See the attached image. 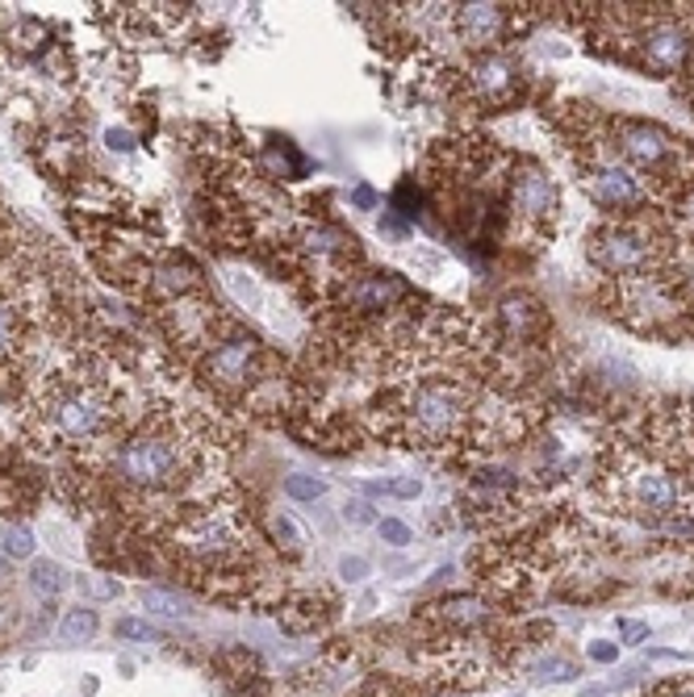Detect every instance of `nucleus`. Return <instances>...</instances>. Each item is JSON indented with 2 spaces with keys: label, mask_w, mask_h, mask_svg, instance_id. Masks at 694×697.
<instances>
[{
  "label": "nucleus",
  "mask_w": 694,
  "mask_h": 697,
  "mask_svg": "<svg viewBox=\"0 0 694 697\" xmlns=\"http://www.w3.org/2000/svg\"><path fill=\"white\" fill-rule=\"evenodd\" d=\"M96 627H101V618H96L93 605H75L63 614V623H59V639H68V643H84V639H93Z\"/></svg>",
  "instance_id": "dca6fc26"
},
{
  "label": "nucleus",
  "mask_w": 694,
  "mask_h": 697,
  "mask_svg": "<svg viewBox=\"0 0 694 697\" xmlns=\"http://www.w3.org/2000/svg\"><path fill=\"white\" fill-rule=\"evenodd\" d=\"M620 493L632 510L648 513V518H666V513H673L678 510V501H682V485H678V476H673L670 468L648 464V460L645 464H632L627 472H623Z\"/></svg>",
  "instance_id": "0eeeda50"
},
{
  "label": "nucleus",
  "mask_w": 694,
  "mask_h": 697,
  "mask_svg": "<svg viewBox=\"0 0 694 697\" xmlns=\"http://www.w3.org/2000/svg\"><path fill=\"white\" fill-rule=\"evenodd\" d=\"M623 639H627V643H636V639H645V635H648V627H645V623H623Z\"/></svg>",
  "instance_id": "cd10ccee"
},
{
  "label": "nucleus",
  "mask_w": 694,
  "mask_h": 697,
  "mask_svg": "<svg viewBox=\"0 0 694 697\" xmlns=\"http://www.w3.org/2000/svg\"><path fill=\"white\" fill-rule=\"evenodd\" d=\"M343 522H352V527H377V513L368 501H348L343 506Z\"/></svg>",
  "instance_id": "393cba45"
},
{
  "label": "nucleus",
  "mask_w": 694,
  "mask_h": 697,
  "mask_svg": "<svg viewBox=\"0 0 694 697\" xmlns=\"http://www.w3.org/2000/svg\"><path fill=\"white\" fill-rule=\"evenodd\" d=\"M473 414V397L452 376H423L398 397L393 426L410 447L444 451L464 439V426Z\"/></svg>",
  "instance_id": "7ed1b4c3"
},
{
  "label": "nucleus",
  "mask_w": 694,
  "mask_h": 697,
  "mask_svg": "<svg viewBox=\"0 0 694 697\" xmlns=\"http://www.w3.org/2000/svg\"><path fill=\"white\" fill-rule=\"evenodd\" d=\"M574 676H577L574 664H569V660H556V655L536 664V681H552V685H561V681H574Z\"/></svg>",
  "instance_id": "4be33fe9"
},
{
  "label": "nucleus",
  "mask_w": 694,
  "mask_h": 697,
  "mask_svg": "<svg viewBox=\"0 0 694 697\" xmlns=\"http://www.w3.org/2000/svg\"><path fill=\"white\" fill-rule=\"evenodd\" d=\"M339 577H343V581H364V577H368V559H360V556H343L339 559Z\"/></svg>",
  "instance_id": "a878e982"
},
{
  "label": "nucleus",
  "mask_w": 694,
  "mask_h": 697,
  "mask_svg": "<svg viewBox=\"0 0 694 697\" xmlns=\"http://www.w3.org/2000/svg\"><path fill=\"white\" fill-rule=\"evenodd\" d=\"M0 552L9 559L34 556V531L25 522H0Z\"/></svg>",
  "instance_id": "f3484780"
},
{
  "label": "nucleus",
  "mask_w": 694,
  "mask_h": 697,
  "mask_svg": "<svg viewBox=\"0 0 694 697\" xmlns=\"http://www.w3.org/2000/svg\"><path fill=\"white\" fill-rule=\"evenodd\" d=\"M30 589H34L43 602H55V598L68 589V572H63L55 559H38V564L30 568Z\"/></svg>",
  "instance_id": "2eb2a0df"
},
{
  "label": "nucleus",
  "mask_w": 694,
  "mask_h": 697,
  "mask_svg": "<svg viewBox=\"0 0 694 697\" xmlns=\"http://www.w3.org/2000/svg\"><path fill=\"white\" fill-rule=\"evenodd\" d=\"M143 605L146 610H155V614H168V618H176V614H192L189 602H185L180 593H164V589H143Z\"/></svg>",
  "instance_id": "aec40b11"
},
{
  "label": "nucleus",
  "mask_w": 694,
  "mask_h": 697,
  "mask_svg": "<svg viewBox=\"0 0 694 697\" xmlns=\"http://www.w3.org/2000/svg\"><path fill=\"white\" fill-rule=\"evenodd\" d=\"M435 618L448 623V627H481L490 618V610H485L478 593H452V598H444L435 605Z\"/></svg>",
  "instance_id": "4468645a"
},
{
  "label": "nucleus",
  "mask_w": 694,
  "mask_h": 697,
  "mask_svg": "<svg viewBox=\"0 0 694 697\" xmlns=\"http://www.w3.org/2000/svg\"><path fill=\"white\" fill-rule=\"evenodd\" d=\"M581 185L590 192V201L602 205V210H636L645 201V188L640 180L620 167V163L602 160V163H586L581 167Z\"/></svg>",
  "instance_id": "1a4fd4ad"
},
{
  "label": "nucleus",
  "mask_w": 694,
  "mask_h": 697,
  "mask_svg": "<svg viewBox=\"0 0 694 697\" xmlns=\"http://www.w3.org/2000/svg\"><path fill=\"white\" fill-rule=\"evenodd\" d=\"M197 376L217 389V393L239 397L247 389H256L260 380H268V351L256 334L247 330H222L210 347L197 351Z\"/></svg>",
  "instance_id": "20e7f679"
},
{
  "label": "nucleus",
  "mask_w": 694,
  "mask_h": 697,
  "mask_svg": "<svg viewBox=\"0 0 694 697\" xmlns=\"http://www.w3.org/2000/svg\"><path fill=\"white\" fill-rule=\"evenodd\" d=\"M673 697H694V694H691V689H686V694H673Z\"/></svg>",
  "instance_id": "c756f323"
},
{
  "label": "nucleus",
  "mask_w": 694,
  "mask_h": 697,
  "mask_svg": "<svg viewBox=\"0 0 694 697\" xmlns=\"http://www.w3.org/2000/svg\"><path fill=\"white\" fill-rule=\"evenodd\" d=\"M586 655H590L595 664H615V660H620V643H607V639H595V643L586 648Z\"/></svg>",
  "instance_id": "bb28decb"
},
{
  "label": "nucleus",
  "mask_w": 694,
  "mask_h": 697,
  "mask_svg": "<svg viewBox=\"0 0 694 697\" xmlns=\"http://www.w3.org/2000/svg\"><path fill=\"white\" fill-rule=\"evenodd\" d=\"M272 535L281 539L289 552H297V547H302V531L293 527V518H289V513H272Z\"/></svg>",
  "instance_id": "b1692460"
},
{
  "label": "nucleus",
  "mask_w": 694,
  "mask_h": 697,
  "mask_svg": "<svg viewBox=\"0 0 694 697\" xmlns=\"http://www.w3.org/2000/svg\"><path fill=\"white\" fill-rule=\"evenodd\" d=\"M510 210H519L524 217H552L556 213V185L549 180V172L524 167L510 180Z\"/></svg>",
  "instance_id": "ddd939ff"
},
{
  "label": "nucleus",
  "mask_w": 694,
  "mask_h": 697,
  "mask_svg": "<svg viewBox=\"0 0 694 697\" xmlns=\"http://www.w3.org/2000/svg\"><path fill=\"white\" fill-rule=\"evenodd\" d=\"M377 535H381V543H389V547H410V543H414V531H410L402 518H377Z\"/></svg>",
  "instance_id": "412c9836"
},
{
  "label": "nucleus",
  "mask_w": 694,
  "mask_h": 697,
  "mask_svg": "<svg viewBox=\"0 0 694 697\" xmlns=\"http://www.w3.org/2000/svg\"><path fill=\"white\" fill-rule=\"evenodd\" d=\"M615 142H620L623 160L632 167H640V172H657V176H678L682 172V142H673L652 121H620Z\"/></svg>",
  "instance_id": "39448f33"
},
{
  "label": "nucleus",
  "mask_w": 694,
  "mask_h": 697,
  "mask_svg": "<svg viewBox=\"0 0 694 697\" xmlns=\"http://www.w3.org/2000/svg\"><path fill=\"white\" fill-rule=\"evenodd\" d=\"M364 488L377 493V497H402V501H410V497L423 493V481L419 476H385V481H364Z\"/></svg>",
  "instance_id": "a211bd4d"
},
{
  "label": "nucleus",
  "mask_w": 694,
  "mask_h": 697,
  "mask_svg": "<svg viewBox=\"0 0 694 697\" xmlns=\"http://www.w3.org/2000/svg\"><path fill=\"white\" fill-rule=\"evenodd\" d=\"M586 251H590V263L602 268L607 276H640L652 259V243L645 231H632V226H602L590 234Z\"/></svg>",
  "instance_id": "423d86ee"
},
{
  "label": "nucleus",
  "mask_w": 694,
  "mask_h": 697,
  "mask_svg": "<svg viewBox=\"0 0 694 697\" xmlns=\"http://www.w3.org/2000/svg\"><path fill=\"white\" fill-rule=\"evenodd\" d=\"M410 297V284L398 272H352L339 284V305L348 314L373 318V314H389Z\"/></svg>",
  "instance_id": "6e6552de"
},
{
  "label": "nucleus",
  "mask_w": 694,
  "mask_h": 697,
  "mask_svg": "<svg viewBox=\"0 0 694 697\" xmlns=\"http://www.w3.org/2000/svg\"><path fill=\"white\" fill-rule=\"evenodd\" d=\"M352 201H356V205H364V210H368V205H373L377 197H373V188H356V192H352Z\"/></svg>",
  "instance_id": "c85d7f7f"
},
{
  "label": "nucleus",
  "mask_w": 694,
  "mask_h": 697,
  "mask_svg": "<svg viewBox=\"0 0 694 697\" xmlns=\"http://www.w3.org/2000/svg\"><path fill=\"white\" fill-rule=\"evenodd\" d=\"M448 25L464 47H494L506 34V13L503 4H456L448 13Z\"/></svg>",
  "instance_id": "9d476101"
},
{
  "label": "nucleus",
  "mask_w": 694,
  "mask_h": 697,
  "mask_svg": "<svg viewBox=\"0 0 694 697\" xmlns=\"http://www.w3.org/2000/svg\"><path fill=\"white\" fill-rule=\"evenodd\" d=\"M205 472H210L205 430L180 410H146L105 451V476L118 493L139 501L185 497L189 506L197 501L192 493L205 481Z\"/></svg>",
  "instance_id": "f257e3e1"
},
{
  "label": "nucleus",
  "mask_w": 694,
  "mask_h": 697,
  "mask_svg": "<svg viewBox=\"0 0 694 697\" xmlns=\"http://www.w3.org/2000/svg\"><path fill=\"white\" fill-rule=\"evenodd\" d=\"M114 635L118 639H155V643H164V630H155L151 623H139V618H121Z\"/></svg>",
  "instance_id": "5701e85b"
},
{
  "label": "nucleus",
  "mask_w": 694,
  "mask_h": 697,
  "mask_svg": "<svg viewBox=\"0 0 694 697\" xmlns=\"http://www.w3.org/2000/svg\"><path fill=\"white\" fill-rule=\"evenodd\" d=\"M126 397L118 380L93 359L63 364L50 376H38L25 397V418L38 430V439L59 447H105L118 439L126 422Z\"/></svg>",
  "instance_id": "f03ea898"
},
{
  "label": "nucleus",
  "mask_w": 694,
  "mask_h": 697,
  "mask_svg": "<svg viewBox=\"0 0 694 697\" xmlns=\"http://www.w3.org/2000/svg\"><path fill=\"white\" fill-rule=\"evenodd\" d=\"M285 493L293 501H318V497H327V481L310 476V472H293V476H285Z\"/></svg>",
  "instance_id": "6ab92c4d"
},
{
  "label": "nucleus",
  "mask_w": 694,
  "mask_h": 697,
  "mask_svg": "<svg viewBox=\"0 0 694 697\" xmlns=\"http://www.w3.org/2000/svg\"><path fill=\"white\" fill-rule=\"evenodd\" d=\"M640 47H645L648 68L678 71L686 59H691V34H686L678 22H657V25H648L645 29Z\"/></svg>",
  "instance_id": "9b49d317"
},
{
  "label": "nucleus",
  "mask_w": 694,
  "mask_h": 697,
  "mask_svg": "<svg viewBox=\"0 0 694 697\" xmlns=\"http://www.w3.org/2000/svg\"><path fill=\"white\" fill-rule=\"evenodd\" d=\"M515 84H519V63L510 55H481L478 63L469 68V88L481 101L498 105V101H506V96L515 93Z\"/></svg>",
  "instance_id": "f8f14e48"
}]
</instances>
